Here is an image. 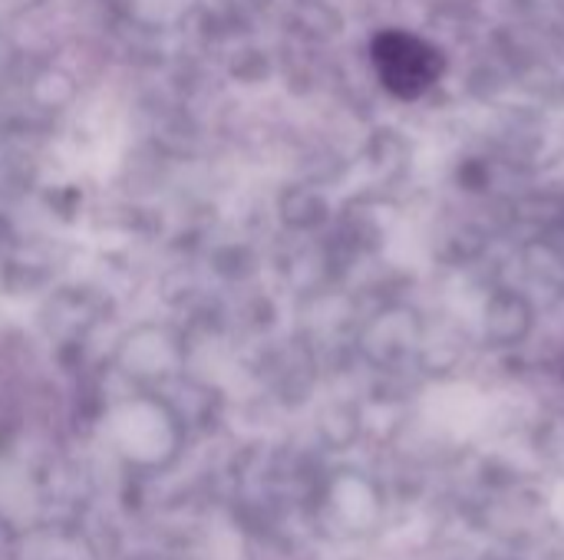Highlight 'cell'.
Segmentation results:
<instances>
[{"mask_svg": "<svg viewBox=\"0 0 564 560\" xmlns=\"http://www.w3.org/2000/svg\"><path fill=\"white\" fill-rule=\"evenodd\" d=\"M373 66L393 96L416 99L443 76V53L416 33L383 30L373 40Z\"/></svg>", "mask_w": 564, "mask_h": 560, "instance_id": "obj_1", "label": "cell"}]
</instances>
